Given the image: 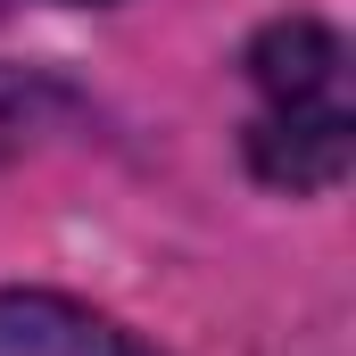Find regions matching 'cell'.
Instances as JSON below:
<instances>
[{
  "mask_svg": "<svg viewBox=\"0 0 356 356\" xmlns=\"http://www.w3.org/2000/svg\"><path fill=\"white\" fill-rule=\"evenodd\" d=\"M249 75L266 91V116L249 133L257 175L282 191H332L356 158V108H348V50L340 33L290 17L266 25L249 50Z\"/></svg>",
  "mask_w": 356,
  "mask_h": 356,
  "instance_id": "obj_1",
  "label": "cell"
},
{
  "mask_svg": "<svg viewBox=\"0 0 356 356\" xmlns=\"http://www.w3.org/2000/svg\"><path fill=\"white\" fill-rule=\"evenodd\" d=\"M0 356H149V348L58 290H0Z\"/></svg>",
  "mask_w": 356,
  "mask_h": 356,
  "instance_id": "obj_2",
  "label": "cell"
}]
</instances>
